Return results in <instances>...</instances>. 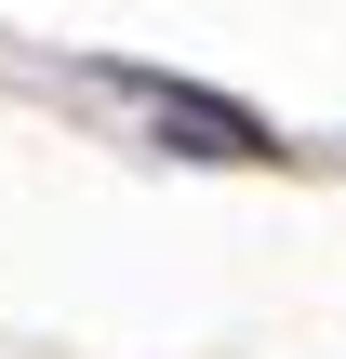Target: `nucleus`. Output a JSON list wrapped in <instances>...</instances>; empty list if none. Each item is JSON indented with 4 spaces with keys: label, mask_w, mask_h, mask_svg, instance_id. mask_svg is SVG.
<instances>
[{
    "label": "nucleus",
    "mask_w": 346,
    "mask_h": 359,
    "mask_svg": "<svg viewBox=\"0 0 346 359\" xmlns=\"http://www.w3.org/2000/svg\"><path fill=\"white\" fill-rule=\"evenodd\" d=\"M120 93H147V107H160V133H187L200 160H280V133H267L253 107L200 93V80H160V67H120Z\"/></svg>",
    "instance_id": "f257e3e1"
}]
</instances>
